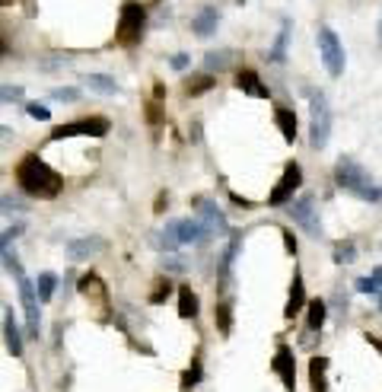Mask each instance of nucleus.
Returning <instances> with one entry per match:
<instances>
[{"label": "nucleus", "instance_id": "9b49d317", "mask_svg": "<svg viewBox=\"0 0 382 392\" xmlns=\"http://www.w3.org/2000/svg\"><path fill=\"white\" fill-rule=\"evenodd\" d=\"M195 207L201 211V224L207 226L214 236H217V233H226V230H230V226H226L223 211H220L214 201H207V198H195Z\"/></svg>", "mask_w": 382, "mask_h": 392}, {"label": "nucleus", "instance_id": "a211bd4d", "mask_svg": "<svg viewBox=\"0 0 382 392\" xmlns=\"http://www.w3.org/2000/svg\"><path fill=\"white\" fill-rule=\"evenodd\" d=\"M303 303H306V287H303V274L300 272H293V284H290V300H287L284 306V316L293 319L296 313L303 309Z\"/></svg>", "mask_w": 382, "mask_h": 392}, {"label": "nucleus", "instance_id": "4c0bfd02", "mask_svg": "<svg viewBox=\"0 0 382 392\" xmlns=\"http://www.w3.org/2000/svg\"><path fill=\"white\" fill-rule=\"evenodd\" d=\"M363 338H367V345H369V347H376V351L382 354V338H376V335H369V332L363 335Z\"/></svg>", "mask_w": 382, "mask_h": 392}, {"label": "nucleus", "instance_id": "2f4dec72", "mask_svg": "<svg viewBox=\"0 0 382 392\" xmlns=\"http://www.w3.org/2000/svg\"><path fill=\"white\" fill-rule=\"evenodd\" d=\"M26 112H29V118H38V121L51 118V109H45L42 102H29V106H26Z\"/></svg>", "mask_w": 382, "mask_h": 392}, {"label": "nucleus", "instance_id": "2eb2a0df", "mask_svg": "<svg viewBox=\"0 0 382 392\" xmlns=\"http://www.w3.org/2000/svg\"><path fill=\"white\" fill-rule=\"evenodd\" d=\"M217 26H220V13H217V7H204L201 13L191 19V32L195 36H201V38H207V36H214L217 32Z\"/></svg>", "mask_w": 382, "mask_h": 392}, {"label": "nucleus", "instance_id": "f03ea898", "mask_svg": "<svg viewBox=\"0 0 382 392\" xmlns=\"http://www.w3.org/2000/svg\"><path fill=\"white\" fill-rule=\"evenodd\" d=\"M335 185H337V189H344V191H351V195H357L360 201H373V204L382 201V185L367 173V169L360 166L357 159H351V157L337 159Z\"/></svg>", "mask_w": 382, "mask_h": 392}, {"label": "nucleus", "instance_id": "7c9ffc66", "mask_svg": "<svg viewBox=\"0 0 382 392\" xmlns=\"http://www.w3.org/2000/svg\"><path fill=\"white\" fill-rule=\"evenodd\" d=\"M51 96L58 99V102H77V99H80V90H74V86H58Z\"/></svg>", "mask_w": 382, "mask_h": 392}, {"label": "nucleus", "instance_id": "f3484780", "mask_svg": "<svg viewBox=\"0 0 382 392\" xmlns=\"http://www.w3.org/2000/svg\"><path fill=\"white\" fill-rule=\"evenodd\" d=\"M290 36H293V19H280V32H278V38H274V45H271V52H268V58L274 61V64H284L287 61V45H290Z\"/></svg>", "mask_w": 382, "mask_h": 392}, {"label": "nucleus", "instance_id": "c9c22d12", "mask_svg": "<svg viewBox=\"0 0 382 392\" xmlns=\"http://www.w3.org/2000/svg\"><path fill=\"white\" fill-rule=\"evenodd\" d=\"M169 64H173L175 70H185L188 64H191V58H188V54H182V52H179V54H173V58H169Z\"/></svg>", "mask_w": 382, "mask_h": 392}, {"label": "nucleus", "instance_id": "a19ab883", "mask_svg": "<svg viewBox=\"0 0 382 392\" xmlns=\"http://www.w3.org/2000/svg\"><path fill=\"white\" fill-rule=\"evenodd\" d=\"M379 42H382V23H379Z\"/></svg>", "mask_w": 382, "mask_h": 392}, {"label": "nucleus", "instance_id": "4468645a", "mask_svg": "<svg viewBox=\"0 0 382 392\" xmlns=\"http://www.w3.org/2000/svg\"><path fill=\"white\" fill-rule=\"evenodd\" d=\"M236 86H239L246 96H255V99H268L271 96V90L262 84V77L255 74V70H239V74H236Z\"/></svg>", "mask_w": 382, "mask_h": 392}, {"label": "nucleus", "instance_id": "f257e3e1", "mask_svg": "<svg viewBox=\"0 0 382 392\" xmlns=\"http://www.w3.org/2000/svg\"><path fill=\"white\" fill-rule=\"evenodd\" d=\"M16 185H19L26 195L38 198V201H51L61 191V175L48 166L45 159H38L35 153H29V157H23L19 166H16Z\"/></svg>", "mask_w": 382, "mask_h": 392}, {"label": "nucleus", "instance_id": "a878e982", "mask_svg": "<svg viewBox=\"0 0 382 392\" xmlns=\"http://www.w3.org/2000/svg\"><path fill=\"white\" fill-rule=\"evenodd\" d=\"M35 287H38V297H42V303H48L54 297V287H58V274L42 272V274H38V281H35Z\"/></svg>", "mask_w": 382, "mask_h": 392}, {"label": "nucleus", "instance_id": "0eeeda50", "mask_svg": "<svg viewBox=\"0 0 382 392\" xmlns=\"http://www.w3.org/2000/svg\"><path fill=\"white\" fill-rule=\"evenodd\" d=\"M303 185V169L296 166V163H287L284 166V175H280V182H278V189L268 195V204L271 207H280V204H287L293 198V191Z\"/></svg>", "mask_w": 382, "mask_h": 392}, {"label": "nucleus", "instance_id": "ddd939ff", "mask_svg": "<svg viewBox=\"0 0 382 392\" xmlns=\"http://www.w3.org/2000/svg\"><path fill=\"white\" fill-rule=\"evenodd\" d=\"M80 294L86 297V300H96L102 309H109V290H105V284L99 281V274H83L80 278Z\"/></svg>", "mask_w": 382, "mask_h": 392}, {"label": "nucleus", "instance_id": "5701e85b", "mask_svg": "<svg viewBox=\"0 0 382 392\" xmlns=\"http://www.w3.org/2000/svg\"><path fill=\"white\" fill-rule=\"evenodd\" d=\"M357 290H360V294H373V297H379V300H382V265H379V268H373V274H369V278H360L357 281Z\"/></svg>", "mask_w": 382, "mask_h": 392}, {"label": "nucleus", "instance_id": "c85d7f7f", "mask_svg": "<svg viewBox=\"0 0 382 392\" xmlns=\"http://www.w3.org/2000/svg\"><path fill=\"white\" fill-rule=\"evenodd\" d=\"M214 319H217V329H220V332L230 335V329H232V309H230V303H220V306H217V316H214Z\"/></svg>", "mask_w": 382, "mask_h": 392}, {"label": "nucleus", "instance_id": "6ab92c4d", "mask_svg": "<svg viewBox=\"0 0 382 392\" xmlns=\"http://www.w3.org/2000/svg\"><path fill=\"white\" fill-rule=\"evenodd\" d=\"M328 357H312L309 361V383H312V392H328Z\"/></svg>", "mask_w": 382, "mask_h": 392}, {"label": "nucleus", "instance_id": "9d476101", "mask_svg": "<svg viewBox=\"0 0 382 392\" xmlns=\"http://www.w3.org/2000/svg\"><path fill=\"white\" fill-rule=\"evenodd\" d=\"M271 370L280 377V383L287 386V389H296V363H293V351L287 345L278 347V354H274V363H271Z\"/></svg>", "mask_w": 382, "mask_h": 392}, {"label": "nucleus", "instance_id": "e433bc0d", "mask_svg": "<svg viewBox=\"0 0 382 392\" xmlns=\"http://www.w3.org/2000/svg\"><path fill=\"white\" fill-rule=\"evenodd\" d=\"M3 211H23V204H19V201H16V198H10V195H3Z\"/></svg>", "mask_w": 382, "mask_h": 392}, {"label": "nucleus", "instance_id": "f8f14e48", "mask_svg": "<svg viewBox=\"0 0 382 392\" xmlns=\"http://www.w3.org/2000/svg\"><path fill=\"white\" fill-rule=\"evenodd\" d=\"M105 249V242L99 240V236H83V240H70L67 242V256L74 258V262H83V258L96 256V252Z\"/></svg>", "mask_w": 382, "mask_h": 392}, {"label": "nucleus", "instance_id": "f704fd0d", "mask_svg": "<svg viewBox=\"0 0 382 392\" xmlns=\"http://www.w3.org/2000/svg\"><path fill=\"white\" fill-rule=\"evenodd\" d=\"M23 99V86H3V102H16Z\"/></svg>", "mask_w": 382, "mask_h": 392}, {"label": "nucleus", "instance_id": "cd10ccee", "mask_svg": "<svg viewBox=\"0 0 382 392\" xmlns=\"http://www.w3.org/2000/svg\"><path fill=\"white\" fill-rule=\"evenodd\" d=\"M210 86H214V80H210L207 74L204 77H191L188 80V86H185V96H201V93H207Z\"/></svg>", "mask_w": 382, "mask_h": 392}, {"label": "nucleus", "instance_id": "7ed1b4c3", "mask_svg": "<svg viewBox=\"0 0 382 392\" xmlns=\"http://www.w3.org/2000/svg\"><path fill=\"white\" fill-rule=\"evenodd\" d=\"M143 29H147V10H143V3H137V0H125L121 16H118L115 42H118L121 48H134V45H141Z\"/></svg>", "mask_w": 382, "mask_h": 392}, {"label": "nucleus", "instance_id": "412c9836", "mask_svg": "<svg viewBox=\"0 0 382 392\" xmlns=\"http://www.w3.org/2000/svg\"><path fill=\"white\" fill-rule=\"evenodd\" d=\"M274 121H278V128H280V134H284L287 143L296 141V115H293L290 109L278 106V112H274Z\"/></svg>", "mask_w": 382, "mask_h": 392}, {"label": "nucleus", "instance_id": "423d86ee", "mask_svg": "<svg viewBox=\"0 0 382 392\" xmlns=\"http://www.w3.org/2000/svg\"><path fill=\"white\" fill-rule=\"evenodd\" d=\"M109 118L96 115V118H80V121H70V125H58L51 131V141H67V137H105L109 134Z\"/></svg>", "mask_w": 382, "mask_h": 392}, {"label": "nucleus", "instance_id": "dca6fc26", "mask_svg": "<svg viewBox=\"0 0 382 392\" xmlns=\"http://www.w3.org/2000/svg\"><path fill=\"white\" fill-rule=\"evenodd\" d=\"M3 338H7V351L13 357H23V338H19V329H16L13 309L3 306Z\"/></svg>", "mask_w": 382, "mask_h": 392}, {"label": "nucleus", "instance_id": "393cba45", "mask_svg": "<svg viewBox=\"0 0 382 392\" xmlns=\"http://www.w3.org/2000/svg\"><path fill=\"white\" fill-rule=\"evenodd\" d=\"M230 61H232V52L230 48H220V52L204 54V68L207 70H223V68H230Z\"/></svg>", "mask_w": 382, "mask_h": 392}, {"label": "nucleus", "instance_id": "aec40b11", "mask_svg": "<svg viewBox=\"0 0 382 392\" xmlns=\"http://www.w3.org/2000/svg\"><path fill=\"white\" fill-rule=\"evenodd\" d=\"M83 84L90 86L93 93H102V96H115V93H118L115 77H109V74H86L83 77Z\"/></svg>", "mask_w": 382, "mask_h": 392}, {"label": "nucleus", "instance_id": "473e14b6", "mask_svg": "<svg viewBox=\"0 0 382 392\" xmlns=\"http://www.w3.org/2000/svg\"><path fill=\"white\" fill-rule=\"evenodd\" d=\"M236 252H239V236L230 242V249H226V256H223V274H230L232 262H236Z\"/></svg>", "mask_w": 382, "mask_h": 392}, {"label": "nucleus", "instance_id": "4be33fe9", "mask_svg": "<svg viewBox=\"0 0 382 392\" xmlns=\"http://www.w3.org/2000/svg\"><path fill=\"white\" fill-rule=\"evenodd\" d=\"M179 316L182 319H195L198 316V297L191 287H179Z\"/></svg>", "mask_w": 382, "mask_h": 392}, {"label": "nucleus", "instance_id": "6e6552de", "mask_svg": "<svg viewBox=\"0 0 382 392\" xmlns=\"http://www.w3.org/2000/svg\"><path fill=\"white\" fill-rule=\"evenodd\" d=\"M290 217H293V224H300L309 236H315V240L322 236V224H319V211H315V198L312 195H303L300 201L293 204Z\"/></svg>", "mask_w": 382, "mask_h": 392}, {"label": "nucleus", "instance_id": "39448f33", "mask_svg": "<svg viewBox=\"0 0 382 392\" xmlns=\"http://www.w3.org/2000/svg\"><path fill=\"white\" fill-rule=\"evenodd\" d=\"M319 54H322V64L328 70V77H341L344 74V45L331 26L319 29Z\"/></svg>", "mask_w": 382, "mask_h": 392}, {"label": "nucleus", "instance_id": "ea45409f", "mask_svg": "<svg viewBox=\"0 0 382 392\" xmlns=\"http://www.w3.org/2000/svg\"><path fill=\"white\" fill-rule=\"evenodd\" d=\"M147 118H150L153 125H157V121H159V112H157V106H150V112H147Z\"/></svg>", "mask_w": 382, "mask_h": 392}, {"label": "nucleus", "instance_id": "1a4fd4ad", "mask_svg": "<svg viewBox=\"0 0 382 392\" xmlns=\"http://www.w3.org/2000/svg\"><path fill=\"white\" fill-rule=\"evenodd\" d=\"M175 236H179V242L182 246H201V242H207L210 236V230L201 224V217L198 220H175Z\"/></svg>", "mask_w": 382, "mask_h": 392}, {"label": "nucleus", "instance_id": "c756f323", "mask_svg": "<svg viewBox=\"0 0 382 392\" xmlns=\"http://www.w3.org/2000/svg\"><path fill=\"white\" fill-rule=\"evenodd\" d=\"M169 294H173V284H169V281H157V290L150 294V303H153V306H159V303H163Z\"/></svg>", "mask_w": 382, "mask_h": 392}, {"label": "nucleus", "instance_id": "58836bf2", "mask_svg": "<svg viewBox=\"0 0 382 392\" xmlns=\"http://www.w3.org/2000/svg\"><path fill=\"white\" fill-rule=\"evenodd\" d=\"M284 236H287V249L296 256V240H293V233H290V230H284Z\"/></svg>", "mask_w": 382, "mask_h": 392}, {"label": "nucleus", "instance_id": "20e7f679", "mask_svg": "<svg viewBox=\"0 0 382 392\" xmlns=\"http://www.w3.org/2000/svg\"><path fill=\"white\" fill-rule=\"evenodd\" d=\"M309 96V109H312V118H309V143L312 150H322L331 137V109H328V99L325 93L319 90H306Z\"/></svg>", "mask_w": 382, "mask_h": 392}, {"label": "nucleus", "instance_id": "72a5a7b5", "mask_svg": "<svg viewBox=\"0 0 382 392\" xmlns=\"http://www.w3.org/2000/svg\"><path fill=\"white\" fill-rule=\"evenodd\" d=\"M198 379H201V367H198V361H195V367H191V370L185 373V377H182V389H191V386H195Z\"/></svg>", "mask_w": 382, "mask_h": 392}, {"label": "nucleus", "instance_id": "bb28decb", "mask_svg": "<svg viewBox=\"0 0 382 392\" xmlns=\"http://www.w3.org/2000/svg\"><path fill=\"white\" fill-rule=\"evenodd\" d=\"M357 258V246L353 242H335V262L337 265H353Z\"/></svg>", "mask_w": 382, "mask_h": 392}, {"label": "nucleus", "instance_id": "b1692460", "mask_svg": "<svg viewBox=\"0 0 382 392\" xmlns=\"http://www.w3.org/2000/svg\"><path fill=\"white\" fill-rule=\"evenodd\" d=\"M328 319V306L325 300H309V332H319Z\"/></svg>", "mask_w": 382, "mask_h": 392}]
</instances>
